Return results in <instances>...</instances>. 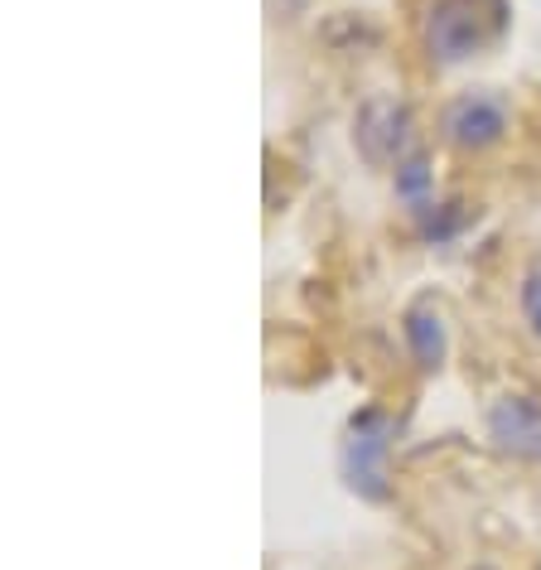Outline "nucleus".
Masks as SVG:
<instances>
[{
	"instance_id": "6e6552de",
	"label": "nucleus",
	"mask_w": 541,
	"mask_h": 570,
	"mask_svg": "<svg viewBox=\"0 0 541 570\" xmlns=\"http://www.w3.org/2000/svg\"><path fill=\"white\" fill-rule=\"evenodd\" d=\"M522 320H527V330L541 338V262L527 271V281H522Z\"/></svg>"
},
{
	"instance_id": "39448f33",
	"label": "nucleus",
	"mask_w": 541,
	"mask_h": 570,
	"mask_svg": "<svg viewBox=\"0 0 541 570\" xmlns=\"http://www.w3.org/2000/svg\"><path fill=\"white\" fill-rule=\"evenodd\" d=\"M411 140V111L402 102H392V97H377V102L363 107L358 117V146L367 160H396L402 165V150Z\"/></svg>"
},
{
	"instance_id": "20e7f679",
	"label": "nucleus",
	"mask_w": 541,
	"mask_h": 570,
	"mask_svg": "<svg viewBox=\"0 0 541 570\" xmlns=\"http://www.w3.org/2000/svg\"><path fill=\"white\" fill-rule=\"evenodd\" d=\"M489 435L518 460H541V406L532 396H503L489 411Z\"/></svg>"
},
{
	"instance_id": "f03ea898",
	"label": "nucleus",
	"mask_w": 541,
	"mask_h": 570,
	"mask_svg": "<svg viewBox=\"0 0 541 570\" xmlns=\"http://www.w3.org/2000/svg\"><path fill=\"white\" fill-rule=\"evenodd\" d=\"M392 445H396V421L387 411L367 406L348 421L344 431V445H338V474L358 498L367 503H382L387 498V460H392Z\"/></svg>"
},
{
	"instance_id": "0eeeda50",
	"label": "nucleus",
	"mask_w": 541,
	"mask_h": 570,
	"mask_svg": "<svg viewBox=\"0 0 541 570\" xmlns=\"http://www.w3.org/2000/svg\"><path fill=\"white\" fill-rule=\"evenodd\" d=\"M396 194H402L411 208L431 204V165H425V155H406V160L396 165Z\"/></svg>"
},
{
	"instance_id": "7ed1b4c3",
	"label": "nucleus",
	"mask_w": 541,
	"mask_h": 570,
	"mask_svg": "<svg viewBox=\"0 0 541 570\" xmlns=\"http://www.w3.org/2000/svg\"><path fill=\"white\" fill-rule=\"evenodd\" d=\"M440 136L445 146L464 150V155H479V150H493L498 140L508 136V102L498 92H464L454 97L440 117Z\"/></svg>"
},
{
	"instance_id": "423d86ee",
	"label": "nucleus",
	"mask_w": 541,
	"mask_h": 570,
	"mask_svg": "<svg viewBox=\"0 0 541 570\" xmlns=\"http://www.w3.org/2000/svg\"><path fill=\"white\" fill-rule=\"evenodd\" d=\"M406 344L416 367H425V373L445 363V320H440L435 301H416L406 309Z\"/></svg>"
},
{
	"instance_id": "f257e3e1",
	"label": "nucleus",
	"mask_w": 541,
	"mask_h": 570,
	"mask_svg": "<svg viewBox=\"0 0 541 570\" xmlns=\"http://www.w3.org/2000/svg\"><path fill=\"white\" fill-rule=\"evenodd\" d=\"M508 30V0H431L421 24V45L431 53V63L454 68L479 59L483 49H493Z\"/></svg>"
}]
</instances>
